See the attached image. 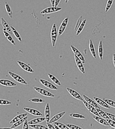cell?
<instances>
[{
	"mask_svg": "<svg viewBox=\"0 0 115 129\" xmlns=\"http://www.w3.org/2000/svg\"><path fill=\"white\" fill-rule=\"evenodd\" d=\"M45 120V117H40L38 118H35V119H33L30 121L28 122V124L30 125H34V124H38L44 121Z\"/></svg>",
	"mask_w": 115,
	"mask_h": 129,
	"instance_id": "obj_20",
	"label": "cell"
},
{
	"mask_svg": "<svg viewBox=\"0 0 115 129\" xmlns=\"http://www.w3.org/2000/svg\"><path fill=\"white\" fill-rule=\"evenodd\" d=\"M62 10V8H59V7H49V8H46L45 9L41 11L40 13L42 14H48L51 13H55L60 11Z\"/></svg>",
	"mask_w": 115,
	"mask_h": 129,
	"instance_id": "obj_5",
	"label": "cell"
},
{
	"mask_svg": "<svg viewBox=\"0 0 115 129\" xmlns=\"http://www.w3.org/2000/svg\"><path fill=\"white\" fill-rule=\"evenodd\" d=\"M30 125L28 124L27 120H26L23 124V129H28Z\"/></svg>",
	"mask_w": 115,
	"mask_h": 129,
	"instance_id": "obj_42",
	"label": "cell"
},
{
	"mask_svg": "<svg viewBox=\"0 0 115 129\" xmlns=\"http://www.w3.org/2000/svg\"><path fill=\"white\" fill-rule=\"evenodd\" d=\"M50 3L52 6V7H55V0H50Z\"/></svg>",
	"mask_w": 115,
	"mask_h": 129,
	"instance_id": "obj_44",
	"label": "cell"
},
{
	"mask_svg": "<svg viewBox=\"0 0 115 129\" xmlns=\"http://www.w3.org/2000/svg\"><path fill=\"white\" fill-rule=\"evenodd\" d=\"M11 102L4 99H1L0 100V104L2 105H7L11 104Z\"/></svg>",
	"mask_w": 115,
	"mask_h": 129,
	"instance_id": "obj_38",
	"label": "cell"
},
{
	"mask_svg": "<svg viewBox=\"0 0 115 129\" xmlns=\"http://www.w3.org/2000/svg\"><path fill=\"white\" fill-rule=\"evenodd\" d=\"M50 108L49 104L47 103L45 105V118L47 124L49 123L50 120Z\"/></svg>",
	"mask_w": 115,
	"mask_h": 129,
	"instance_id": "obj_15",
	"label": "cell"
},
{
	"mask_svg": "<svg viewBox=\"0 0 115 129\" xmlns=\"http://www.w3.org/2000/svg\"><path fill=\"white\" fill-rule=\"evenodd\" d=\"M54 124L56 125L60 129H70L68 127L66 124H63V123H61L60 122H55L54 123Z\"/></svg>",
	"mask_w": 115,
	"mask_h": 129,
	"instance_id": "obj_34",
	"label": "cell"
},
{
	"mask_svg": "<svg viewBox=\"0 0 115 129\" xmlns=\"http://www.w3.org/2000/svg\"><path fill=\"white\" fill-rule=\"evenodd\" d=\"M113 1V0H108L107 2L106 6L105 8V12L107 13L109 10H110L111 6L112 5Z\"/></svg>",
	"mask_w": 115,
	"mask_h": 129,
	"instance_id": "obj_35",
	"label": "cell"
},
{
	"mask_svg": "<svg viewBox=\"0 0 115 129\" xmlns=\"http://www.w3.org/2000/svg\"><path fill=\"white\" fill-rule=\"evenodd\" d=\"M96 109L98 113L99 114L100 116L103 119H105L106 120L110 119V118L108 117L105 112H104L100 109Z\"/></svg>",
	"mask_w": 115,
	"mask_h": 129,
	"instance_id": "obj_27",
	"label": "cell"
},
{
	"mask_svg": "<svg viewBox=\"0 0 115 129\" xmlns=\"http://www.w3.org/2000/svg\"><path fill=\"white\" fill-rule=\"evenodd\" d=\"M115 129V128H108V129Z\"/></svg>",
	"mask_w": 115,
	"mask_h": 129,
	"instance_id": "obj_49",
	"label": "cell"
},
{
	"mask_svg": "<svg viewBox=\"0 0 115 129\" xmlns=\"http://www.w3.org/2000/svg\"><path fill=\"white\" fill-rule=\"evenodd\" d=\"M23 109L24 110H25V111L28 112V113L32 114L33 115H35L36 116H41L42 115V114L36 109H33L29 108H26V107L23 108Z\"/></svg>",
	"mask_w": 115,
	"mask_h": 129,
	"instance_id": "obj_11",
	"label": "cell"
},
{
	"mask_svg": "<svg viewBox=\"0 0 115 129\" xmlns=\"http://www.w3.org/2000/svg\"><path fill=\"white\" fill-rule=\"evenodd\" d=\"M27 113H23L22 114H19L12 119L9 122V124H15V123L17 122L20 120L23 119V118L27 117Z\"/></svg>",
	"mask_w": 115,
	"mask_h": 129,
	"instance_id": "obj_18",
	"label": "cell"
},
{
	"mask_svg": "<svg viewBox=\"0 0 115 129\" xmlns=\"http://www.w3.org/2000/svg\"><path fill=\"white\" fill-rule=\"evenodd\" d=\"M7 39L11 44H12L13 45H16L15 42L14 41V40H13V38L12 37V36H11V35H10L9 36H8V37L7 38Z\"/></svg>",
	"mask_w": 115,
	"mask_h": 129,
	"instance_id": "obj_40",
	"label": "cell"
},
{
	"mask_svg": "<svg viewBox=\"0 0 115 129\" xmlns=\"http://www.w3.org/2000/svg\"><path fill=\"white\" fill-rule=\"evenodd\" d=\"M66 125L70 129H83L81 128L80 127L77 126L76 125H74V124H66Z\"/></svg>",
	"mask_w": 115,
	"mask_h": 129,
	"instance_id": "obj_37",
	"label": "cell"
},
{
	"mask_svg": "<svg viewBox=\"0 0 115 129\" xmlns=\"http://www.w3.org/2000/svg\"><path fill=\"white\" fill-rule=\"evenodd\" d=\"M27 118H28L27 117H26L25 118H23V119L20 120L18 121L17 122L15 123V124H13V125L11 126V128H13V129H14V128L17 127L18 126H20L21 124H22L23 123H24V122H25L26 120H27Z\"/></svg>",
	"mask_w": 115,
	"mask_h": 129,
	"instance_id": "obj_28",
	"label": "cell"
},
{
	"mask_svg": "<svg viewBox=\"0 0 115 129\" xmlns=\"http://www.w3.org/2000/svg\"><path fill=\"white\" fill-rule=\"evenodd\" d=\"M83 104H84L85 107H86V108L87 109L90 113H91L92 114L95 115V116H100L99 114L98 113L97 111L96 110V109H95V108L91 106V105L89 104L87 102H86L85 100H83Z\"/></svg>",
	"mask_w": 115,
	"mask_h": 129,
	"instance_id": "obj_10",
	"label": "cell"
},
{
	"mask_svg": "<svg viewBox=\"0 0 115 129\" xmlns=\"http://www.w3.org/2000/svg\"><path fill=\"white\" fill-rule=\"evenodd\" d=\"M47 126L49 129H55V126H54L52 124H49V123L47 124Z\"/></svg>",
	"mask_w": 115,
	"mask_h": 129,
	"instance_id": "obj_43",
	"label": "cell"
},
{
	"mask_svg": "<svg viewBox=\"0 0 115 129\" xmlns=\"http://www.w3.org/2000/svg\"><path fill=\"white\" fill-rule=\"evenodd\" d=\"M48 77L50 78L52 81L54 83H55V84L59 86H61L62 84L61 83L59 80L58 79V78L56 77H55L54 75H53L52 74H51L50 73H49L48 74Z\"/></svg>",
	"mask_w": 115,
	"mask_h": 129,
	"instance_id": "obj_25",
	"label": "cell"
},
{
	"mask_svg": "<svg viewBox=\"0 0 115 129\" xmlns=\"http://www.w3.org/2000/svg\"><path fill=\"white\" fill-rule=\"evenodd\" d=\"M74 59L76 64L78 67V68L80 70V72L83 74H85V69L83 66V62H82L81 60L78 58V56L75 55H74Z\"/></svg>",
	"mask_w": 115,
	"mask_h": 129,
	"instance_id": "obj_12",
	"label": "cell"
},
{
	"mask_svg": "<svg viewBox=\"0 0 115 129\" xmlns=\"http://www.w3.org/2000/svg\"><path fill=\"white\" fill-rule=\"evenodd\" d=\"M68 17H66L65 19L63 20L62 23L61 24L58 31V35L59 36L63 35V33L65 31V29L68 25Z\"/></svg>",
	"mask_w": 115,
	"mask_h": 129,
	"instance_id": "obj_4",
	"label": "cell"
},
{
	"mask_svg": "<svg viewBox=\"0 0 115 129\" xmlns=\"http://www.w3.org/2000/svg\"><path fill=\"white\" fill-rule=\"evenodd\" d=\"M17 63H18V64L20 66V67L22 69H23L24 71H25L27 72H29V73H34V70L32 69V68L30 67L28 64H27L25 63L20 61V60H18Z\"/></svg>",
	"mask_w": 115,
	"mask_h": 129,
	"instance_id": "obj_8",
	"label": "cell"
},
{
	"mask_svg": "<svg viewBox=\"0 0 115 129\" xmlns=\"http://www.w3.org/2000/svg\"><path fill=\"white\" fill-rule=\"evenodd\" d=\"M98 54L99 58L100 60H102L103 57V47L102 41L101 40L99 43L98 47Z\"/></svg>",
	"mask_w": 115,
	"mask_h": 129,
	"instance_id": "obj_24",
	"label": "cell"
},
{
	"mask_svg": "<svg viewBox=\"0 0 115 129\" xmlns=\"http://www.w3.org/2000/svg\"><path fill=\"white\" fill-rule=\"evenodd\" d=\"M0 129H13L12 128H6V127H4V128H1Z\"/></svg>",
	"mask_w": 115,
	"mask_h": 129,
	"instance_id": "obj_47",
	"label": "cell"
},
{
	"mask_svg": "<svg viewBox=\"0 0 115 129\" xmlns=\"http://www.w3.org/2000/svg\"><path fill=\"white\" fill-rule=\"evenodd\" d=\"M83 97L85 101L87 102L89 104H90L91 106L95 108V109H100V107H99V106L97 104L96 102L93 100L92 99H91L85 95H83Z\"/></svg>",
	"mask_w": 115,
	"mask_h": 129,
	"instance_id": "obj_16",
	"label": "cell"
},
{
	"mask_svg": "<svg viewBox=\"0 0 115 129\" xmlns=\"http://www.w3.org/2000/svg\"><path fill=\"white\" fill-rule=\"evenodd\" d=\"M86 22H87V20H86V19H84V20H83V22H82L81 24L80 25V27L78 28V30L77 31L76 34V35L77 36H78V35L80 34L81 32L83 31V29L84 28V26H85V24H86Z\"/></svg>",
	"mask_w": 115,
	"mask_h": 129,
	"instance_id": "obj_29",
	"label": "cell"
},
{
	"mask_svg": "<svg viewBox=\"0 0 115 129\" xmlns=\"http://www.w3.org/2000/svg\"><path fill=\"white\" fill-rule=\"evenodd\" d=\"M66 114V112L65 111H63V112H61L60 113L56 114L55 115H54V116L52 117L51 119H50V120L49 121V124H52L58 121V120H59L60 119H61L63 117L64 115Z\"/></svg>",
	"mask_w": 115,
	"mask_h": 129,
	"instance_id": "obj_13",
	"label": "cell"
},
{
	"mask_svg": "<svg viewBox=\"0 0 115 129\" xmlns=\"http://www.w3.org/2000/svg\"><path fill=\"white\" fill-rule=\"evenodd\" d=\"M5 7L6 8V10L7 11V13L8 14V16L10 18H13V11L11 9V8L10 7V6L8 4V3L7 2H5Z\"/></svg>",
	"mask_w": 115,
	"mask_h": 129,
	"instance_id": "obj_22",
	"label": "cell"
},
{
	"mask_svg": "<svg viewBox=\"0 0 115 129\" xmlns=\"http://www.w3.org/2000/svg\"><path fill=\"white\" fill-rule=\"evenodd\" d=\"M66 89L69 93V94L75 99L80 100V101H83L84 100L83 98L81 96V95L78 93V92L72 89L69 87H67L66 88Z\"/></svg>",
	"mask_w": 115,
	"mask_h": 129,
	"instance_id": "obj_6",
	"label": "cell"
},
{
	"mask_svg": "<svg viewBox=\"0 0 115 129\" xmlns=\"http://www.w3.org/2000/svg\"><path fill=\"white\" fill-rule=\"evenodd\" d=\"M58 31L56 29V25L55 23H54L53 24L50 33V38L53 47H55V43L58 39Z\"/></svg>",
	"mask_w": 115,
	"mask_h": 129,
	"instance_id": "obj_1",
	"label": "cell"
},
{
	"mask_svg": "<svg viewBox=\"0 0 115 129\" xmlns=\"http://www.w3.org/2000/svg\"><path fill=\"white\" fill-rule=\"evenodd\" d=\"M1 22H2V24L3 25V28H5L7 30V31L8 33H9L10 35H11L12 34V30H11L12 29L8 25V22H6V21L3 17L1 18Z\"/></svg>",
	"mask_w": 115,
	"mask_h": 129,
	"instance_id": "obj_21",
	"label": "cell"
},
{
	"mask_svg": "<svg viewBox=\"0 0 115 129\" xmlns=\"http://www.w3.org/2000/svg\"><path fill=\"white\" fill-rule=\"evenodd\" d=\"M89 49L90 50V52L92 55L93 56L94 58H96V54L95 52V49L94 47V45L93 44L92 40H90V43H89Z\"/></svg>",
	"mask_w": 115,
	"mask_h": 129,
	"instance_id": "obj_23",
	"label": "cell"
},
{
	"mask_svg": "<svg viewBox=\"0 0 115 129\" xmlns=\"http://www.w3.org/2000/svg\"><path fill=\"white\" fill-rule=\"evenodd\" d=\"M82 16H80V17H79V18L78 19L77 23L76 24L75 28H74L75 31H77L78 29V28L80 27V25L81 24V23L82 22Z\"/></svg>",
	"mask_w": 115,
	"mask_h": 129,
	"instance_id": "obj_36",
	"label": "cell"
},
{
	"mask_svg": "<svg viewBox=\"0 0 115 129\" xmlns=\"http://www.w3.org/2000/svg\"><path fill=\"white\" fill-rule=\"evenodd\" d=\"M11 29H12V32H13V34L15 36V37L17 39V40H18L19 42H22V38L21 37L19 34V33H18V31H17V30H16V29H15V28H14V27H13V26H11Z\"/></svg>",
	"mask_w": 115,
	"mask_h": 129,
	"instance_id": "obj_26",
	"label": "cell"
},
{
	"mask_svg": "<svg viewBox=\"0 0 115 129\" xmlns=\"http://www.w3.org/2000/svg\"><path fill=\"white\" fill-rule=\"evenodd\" d=\"M94 99L95 100V102H96L98 104H99L101 106L107 109H110V107L103 99H100L95 97H94Z\"/></svg>",
	"mask_w": 115,
	"mask_h": 129,
	"instance_id": "obj_19",
	"label": "cell"
},
{
	"mask_svg": "<svg viewBox=\"0 0 115 129\" xmlns=\"http://www.w3.org/2000/svg\"><path fill=\"white\" fill-rule=\"evenodd\" d=\"M34 89L35 90L36 92L39 93L40 94L44 96L50 97V98H54L55 97V95L52 93H51L50 92H49L46 90L44 89L43 88H41L40 87H34Z\"/></svg>",
	"mask_w": 115,
	"mask_h": 129,
	"instance_id": "obj_3",
	"label": "cell"
},
{
	"mask_svg": "<svg viewBox=\"0 0 115 129\" xmlns=\"http://www.w3.org/2000/svg\"><path fill=\"white\" fill-rule=\"evenodd\" d=\"M8 74L10 76L12 77L15 81L20 83L21 84L24 85L28 84L27 82H26L25 80L22 77H20V76H19L18 75L12 72H9Z\"/></svg>",
	"mask_w": 115,
	"mask_h": 129,
	"instance_id": "obj_2",
	"label": "cell"
},
{
	"mask_svg": "<svg viewBox=\"0 0 115 129\" xmlns=\"http://www.w3.org/2000/svg\"><path fill=\"white\" fill-rule=\"evenodd\" d=\"M30 126L31 128L34 129H49L48 127L43 126L42 125H38V124L30 125Z\"/></svg>",
	"mask_w": 115,
	"mask_h": 129,
	"instance_id": "obj_32",
	"label": "cell"
},
{
	"mask_svg": "<svg viewBox=\"0 0 115 129\" xmlns=\"http://www.w3.org/2000/svg\"><path fill=\"white\" fill-rule=\"evenodd\" d=\"M107 121L108 123L110 124V125L111 127H112L113 128H115V121H112L110 119H107L106 120Z\"/></svg>",
	"mask_w": 115,
	"mask_h": 129,
	"instance_id": "obj_41",
	"label": "cell"
},
{
	"mask_svg": "<svg viewBox=\"0 0 115 129\" xmlns=\"http://www.w3.org/2000/svg\"><path fill=\"white\" fill-rule=\"evenodd\" d=\"M103 100L105 101L106 103L110 106V107H113L115 108V102L110 99H103Z\"/></svg>",
	"mask_w": 115,
	"mask_h": 129,
	"instance_id": "obj_31",
	"label": "cell"
},
{
	"mask_svg": "<svg viewBox=\"0 0 115 129\" xmlns=\"http://www.w3.org/2000/svg\"><path fill=\"white\" fill-rule=\"evenodd\" d=\"M106 114L107 115L108 117L110 118V119L112 121H115V115L114 114H110L109 113H108V112H106Z\"/></svg>",
	"mask_w": 115,
	"mask_h": 129,
	"instance_id": "obj_39",
	"label": "cell"
},
{
	"mask_svg": "<svg viewBox=\"0 0 115 129\" xmlns=\"http://www.w3.org/2000/svg\"><path fill=\"white\" fill-rule=\"evenodd\" d=\"M0 84L3 86L6 87H15L17 84L14 82L10 80L6 79H1L0 80Z\"/></svg>",
	"mask_w": 115,
	"mask_h": 129,
	"instance_id": "obj_14",
	"label": "cell"
},
{
	"mask_svg": "<svg viewBox=\"0 0 115 129\" xmlns=\"http://www.w3.org/2000/svg\"><path fill=\"white\" fill-rule=\"evenodd\" d=\"M54 126H55V129H60L55 124H54Z\"/></svg>",
	"mask_w": 115,
	"mask_h": 129,
	"instance_id": "obj_48",
	"label": "cell"
},
{
	"mask_svg": "<svg viewBox=\"0 0 115 129\" xmlns=\"http://www.w3.org/2000/svg\"><path fill=\"white\" fill-rule=\"evenodd\" d=\"M113 64L114 66V67L115 68V54H114L113 55Z\"/></svg>",
	"mask_w": 115,
	"mask_h": 129,
	"instance_id": "obj_46",
	"label": "cell"
},
{
	"mask_svg": "<svg viewBox=\"0 0 115 129\" xmlns=\"http://www.w3.org/2000/svg\"><path fill=\"white\" fill-rule=\"evenodd\" d=\"M93 118L95 119L96 121H97L99 123H100V124L103 125L104 126H110L109 124L108 123L107 121L105 119H103L100 117L95 116V115L93 116Z\"/></svg>",
	"mask_w": 115,
	"mask_h": 129,
	"instance_id": "obj_17",
	"label": "cell"
},
{
	"mask_svg": "<svg viewBox=\"0 0 115 129\" xmlns=\"http://www.w3.org/2000/svg\"><path fill=\"white\" fill-rule=\"evenodd\" d=\"M28 102L34 103H44V101L42 99L39 98H33L32 99H29Z\"/></svg>",
	"mask_w": 115,
	"mask_h": 129,
	"instance_id": "obj_33",
	"label": "cell"
},
{
	"mask_svg": "<svg viewBox=\"0 0 115 129\" xmlns=\"http://www.w3.org/2000/svg\"><path fill=\"white\" fill-rule=\"evenodd\" d=\"M70 47L71 48V49L72 50L73 52L74 53V55H77L78 56V58L81 60V61L83 62V64L85 63V59H84V57L83 56V55L80 53V51L76 48L74 47V46L72 45H71L70 46Z\"/></svg>",
	"mask_w": 115,
	"mask_h": 129,
	"instance_id": "obj_9",
	"label": "cell"
},
{
	"mask_svg": "<svg viewBox=\"0 0 115 129\" xmlns=\"http://www.w3.org/2000/svg\"><path fill=\"white\" fill-rule=\"evenodd\" d=\"M60 0H55V7L57 8L58 7V5L59 4V3H60Z\"/></svg>",
	"mask_w": 115,
	"mask_h": 129,
	"instance_id": "obj_45",
	"label": "cell"
},
{
	"mask_svg": "<svg viewBox=\"0 0 115 129\" xmlns=\"http://www.w3.org/2000/svg\"><path fill=\"white\" fill-rule=\"evenodd\" d=\"M39 81L40 83L46 88H49L50 89L53 90H58V88L57 87L47 81L43 79H40L39 80Z\"/></svg>",
	"mask_w": 115,
	"mask_h": 129,
	"instance_id": "obj_7",
	"label": "cell"
},
{
	"mask_svg": "<svg viewBox=\"0 0 115 129\" xmlns=\"http://www.w3.org/2000/svg\"><path fill=\"white\" fill-rule=\"evenodd\" d=\"M69 116L72 117V118H74L76 119H85V117L83 115L79 114H76V113H72L69 114Z\"/></svg>",
	"mask_w": 115,
	"mask_h": 129,
	"instance_id": "obj_30",
	"label": "cell"
}]
</instances>
